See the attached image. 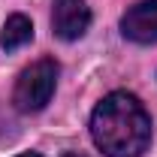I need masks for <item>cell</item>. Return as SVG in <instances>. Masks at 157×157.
<instances>
[{
	"label": "cell",
	"mask_w": 157,
	"mask_h": 157,
	"mask_svg": "<svg viewBox=\"0 0 157 157\" xmlns=\"http://www.w3.org/2000/svg\"><path fill=\"white\" fill-rule=\"evenodd\" d=\"M88 24H91V9L85 0H55V12H52L55 36L73 42V39L85 36Z\"/></svg>",
	"instance_id": "obj_3"
},
{
	"label": "cell",
	"mask_w": 157,
	"mask_h": 157,
	"mask_svg": "<svg viewBox=\"0 0 157 157\" xmlns=\"http://www.w3.org/2000/svg\"><path fill=\"white\" fill-rule=\"evenodd\" d=\"M30 39H33V24H30V18H24V15H9L6 18L3 33H0V45L6 52H15L24 42H30Z\"/></svg>",
	"instance_id": "obj_5"
},
{
	"label": "cell",
	"mask_w": 157,
	"mask_h": 157,
	"mask_svg": "<svg viewBox=\"0 0 157 157\" xmlns=\"http://www.w3.org/2000/svg\"><path fill=\"white\" fill-rule=\"evenodd\" d=\"M58 63L52 58H42L30 63L27 70H21L15 91H12V103L18 112H39L45 109V103L52 100L55 88H58Z\"/></svg>",
	"instance_id": "obj_2"
},
{
	"label": "cell",
	"mask_w": 157,
	"mask_h": 157,
	"mask_svg": "<svg viewBox=\"0 0 157 157\" xmlns=\"http://www.w3.org/2000/svg\"><path fill=\"white\" fill-rule=\"evenodd\" d=\"M91 136L106 157H142L151 145V115L133 94L112 91L91 115Z\"/></svg>",
	"instance_id": "obj_1"
},
{
	"label": "cell",
	"mask_w": 157,
	"mask_h": 157,
	"mask_svg": "<svg viewBox=\"0 0 157 157\" xmlns=\"http://www.w3.org/2000/svg\"><path fill=\"white\" fill-rule=\"evenodd\" d=\"M63 157H85V154H73V151H70V154H63Z\"/></svg>",
	"instance_id": "obj_7"
},
{
	"label": "cell",
	"mask_w": 157,
	"mask_h": 157,
	"mask_svg": "<svg viewBox=\"0 0 157 157\" xmlns=\"http://www.w3.org/2000/svg\"><path fill=\"white\" fill-rule=\"evenodd\" d=\"M18 157H42V154H36V151H27V154H18Z\"/></svg>",
	"instance_id": "obj_6"
},
{
	"label": "cell",
	"mask_w": 157,
	"mask_h": 157,
	"mask_svg": "<svg viewBox=\"0 0 157 157\" xmlns=\"http://www.w3.org/2000/svg\"><path fill=\"white\" fill-rule=\"evenodd\" d=\"M121 33L139 45L157 42V0H142L130 6L121 18Z\"/></svg>",
	"instance_id": "obj_4"
}]
</instances>
